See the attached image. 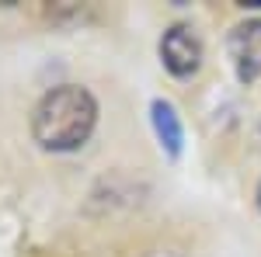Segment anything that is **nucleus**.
<instances>
[{"label": "nucleus", "mask_w": 261, "mask_h": 257, "mask_svg": "<svg viewBox=\"0 0 261 257\" xmlns=\"http://www.w3.org/2000/svg\"><path fill=\"white\" fill-rule=\"evenodd\" d=\"M98 122V101L81 83H63L45 91L32 111V136L42 150L66 153L84 146Z\"/></svg>", "instance_id": "obj_1"}, {"label": "nucleus", "mask_w": 261, "mask_h": 257, "mask_svg": "<svg viewBox=\"0 0 261 257\" xmlns=\"http://www.w3.org/2000/svg\"><path fill=\"white\" fill-rule=\"evenodd\" d=\"M161 60L174 77H192L202 66V42L188 24H171L161 39Z\"/></svg>", "instance_id": "obj_2"}, {"label": "nucleus", "mask_w": 261, "mask_h": 257, "mask_svg": "<svg viewBox=\"0 0 261 257\" xmlns=\"http://www.w3.org/2000/svg\"><path fill=\"white\" fill-rule=\"evenodd\" d=\"M226 49H230V60H233V70L244 83L261 77V18H251L237 24L226 39Z\"/></svg>", "instance_id": "obj_3"}, {"label": "nucleus", "mask_w": 261, "mask_h": 257, "mask_svg": "<svg viewBox=\"0 0 261 257\" xmlns=\"http://www.w3.org/2000/svg\"><path fill=\"white\" fill-rule=\"evenodd\" d=\"M153 129H157L161 142L167 146V153L178 157V150H181V122H178L174 108H171L167 101H153Z\"/></svg>", "instance_id": "obj_4"}, {"label": "nucleus", "mask_w": 261, "mask_h": 257, "mask_svg": "<svg viewBox=\"0 0 261 257\" xmlns=\"http://www.w3.org/2000/svg\"><path fill=\"white\" fill-rule=\"evenodd\" d=\"M258 212H261V184H258Z\"/></svg>", "instance_id": "obj_5"}, {"label": "nucleus", "mask_w": 261, "mask_h": 257, "mask_svg": "<svg viewBox=\"0 0 261 257\" xmlns=\"http://www.w3.org/2000/svg\"><path fill=\"white\" fill-rule=\"evenodd\" d=\"M258 139H261V125H258Z\"/></svg>", "instance_id": "obj_6"}]
</instances>
